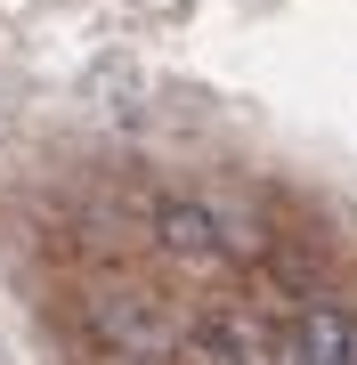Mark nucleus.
<instances>
[{
  "mask_svg": "<svg viewBox=\"0 0 357 365\" xmlns=\"http://www.w3.org/2000/svg\"><path fill=\"white\" fill-rule=\"evenodd\" d=\"M260 244H268V227H244V211H227L203 187H155L146 195V268L171 276L195 300L236 292Z\"/></svg>",
  "mask_w": 357,
  "mask_h": 365,
  "instance_id": "2",
  "label": "nucleus"
},
{
  "mask_svg": "<svg viewBox=\"0 0 357 365\" xmlns=\"http://www.w3.org/2000/svg\"><path fill=\"white\" fill-rule=\"evenodd\" d=\"M179 365H292L284 349V309H268L260 292H212L187 325Z\"/></svg>",
  "mask_w": 357,
  "mask_h": 365,
  "instance_id": "3",
  "label": "nucleus"
},
{
  "mask_svg": "<svg viewBox=\"0 0 357 365\" xmlns=\"http://www.w3.org/2000/svg\"><path fill=\"white\" fill-rule=\"evenodd\" d=\"M284 349L292 365H357V284L325 276L309 300L284 309Z\"/></svg>",
  "mask_w": 357,
  "mask_h": 365,
  "instance_id": "4",
  "label": "nucleus"
},
{
  "mask_svg": "<svg viewBox=\"0 0 357 365\" xmlns=\"http://www.w3.org/2000/svg\"><path fill=\"white\" fill-rule=\"evenodd\" d=\"M66 300H73V341L98 365H179L187 325H195V309H203L195 292H179L171 276H155L146 260L81 268Z\"/></svg>",
  "mask_w": 357,
  "mask_h": 365,
  "instance_id": "1",
  "label": "nucleus"
}]
</instances>
